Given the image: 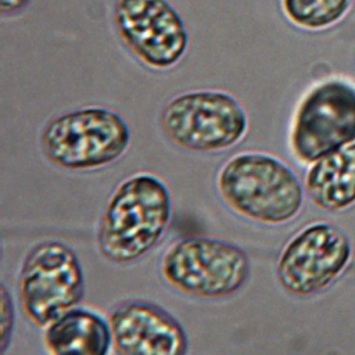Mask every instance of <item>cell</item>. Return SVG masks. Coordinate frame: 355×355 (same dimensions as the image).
I'll return each mask as SVG.
<instances>
[{
  "label": "cell",
  "instance_id": "1",
  "mask_svg": "<svg viewBox=\"0 0 355 355\" xmlns=\"http://www.w3.org/2000/svg\"><path fill=\"white\" fill-rule=\"evenodd\" d=\"M171 216L168 186L155 175L136 173L110 197L97 234L98 248L112 262H133L162 239Z\"/></svg>",
  "mask_w": 355,
  "mask_h": 355
},
{
  "label": "cell",
  "instance_id": "2",
  "mask_svg": "<svg viewBox=\"0 0 355 355\" xmlns=\"http://www.w3.org/2000/svg\"><path fill=\"white\" fill-rule=\"evenodd\" d=\"M218 190L239 215L270 226L286 225L302 211L305 187L280 158L266 153H240L219 171Z\"/></svg>",
  "mask_w": 355,
  "mask_h": 355
},
{
  "label": "cell",
  "instance_id": "3",
  "mask_svg": "<svg viewBox=\"0 0 355 355\" xmlns=\"http://www.w3.org/2000/svg\"><path fill=\"white\" fill-rule=\"evenodd\" d=\"M355 143V80L331 75L298 100L288 129V148L301 165Z\"/></svg>",
  "mask_w": 355,
  "mask_h": 355
},
{
  "label": "cell",
  "instance_id": "4",
  "mask_svg": "<svg viewBox=\"0 0 355 355\" xmlns=\"http://www.w3.org/2000/svg\"><path fill=\"white\" fill-rule=\"evenodd\" d=\"M132 137L126 119L114 110L85 107L53 118L40 144L49 161L71 171L97 169L121 158Z\"/></svg>",
  "mask_w": 355,
  "mask_h": 355
},
{
  "label": "cell",
  "instance_id": "5",
  "mask_svg": "<svg viewBox=\"0 0 355 355\" xmlns=\"http://www.w3.org/2000/svg\"><path fill=\"white\" fill-rule=\"evenodd\" d=\"M250 269V259L241 247L202 236L175 241L161 259V275L171 287L205 300L237 293L247 283Z\"/></svg>",
  "mask_w": 355,
  "mask_h": 355
},
{
  "label": "cell",
  "instance_id": "6",
  "mask_svg": "<svg viewBox=\"0 0 355 355\" xmlns=\"http://www.w3.org/2000/svg\"><path fill=\"white\" fill-rule=\"evenodd\" d=\"M159 125L165 137L182 148L216 153L245 136L248 116L230 93L200 89L172 97L162 108Z\"/></svg>",
  "mask_w": 355,
  "mask_h": 355
},
{
  "label": "cell",
  "instance_id": "7",
  "mask_svg": "<svg viewBox=\"0 0 355 355\" xmlns=\"http://www.w3.org/2000/svg\"><path fill=\"white\" fill-rule=\"evenodd\" d=\"M352 258V239L341 226L313 220L297 230L282 248L277 280L295 297H312L331 287L347 272Z\"/></svg>",
  "mask_w": 355,
  "mask_h": 355
},
{
  "label": "cell",
  "instance_id": "8",
  "mask_svg": "<svg viewBox=\"0 0 355 355\" xmlns=\"http://www.w3.org/2000/svg\"><path fill=\"white\" fill-rule=\"evenodd\" d=\"M18 295L26 319L46 327L82 301L85 276L76 252L62 241L33 245L19 272Z\"/></svg>",
  "mask_w": 355,
  "mask_h": 355
},
{
  "label": "cell",
  "instance_id": "9",
  "mask_svg": "<svg viewBox=\"0 0 355 355\" xmlns=\"http://www.w3.org/2000/svg\"><path fill=\"white\" fill-rule=\"evenodd\" d=\"M112 19L119 39L148 68H173L189 49L187 25L169 0H115Z\"/></svg>",
  "mask_w": 355,
  "mask_h": 355
},
{
  "label": "cell",
  "instance_id": "10",
  "mask_svg": "<svg viewBox=\"0 0 355 355\" xmlns=\"http://www.w3.org/2000/svg\"><path fill=\"white\" fill-rule=\"evenodd\" d=\"M112 345L123 355H184L189 338L183 326L162 306L146 300H128L108 318Z\"/></svg>",
  "mask_w": 355,
  "mask_h": 355
},
{
  "label": "cell",
  "instance_id": "11",
  "mask_svg": "<svg viewBox=\"0 0 355 355\" xmlns=\"http://www.w3.org/2000/svg\"><path fill=\"white\" fill-rule=\"evenodd\" d=\"M304 187L311 202L326 212L355 207V143L308 165Z\"/></svg>",
  "mask_w": 355,
  "mask_h": 355
},
{
  "label": "cell",
  "instance_id": "12",
  "mask_svg": "<svg viewBox=\"0 0 355 355\" xmlns=\"http://www.w3.org/2000/svg\"><path fill=\"white\" fill-rule=\"evenodd\" d=\"M43 340L50 354L105 355L112 344L110 322L93 311L78 306L46 326Z\"/></svg>",
  "mask_w": 355,
  "mask_h": 355
},
{
  "label": "cell",
  "instance_id": "13",
  "mask_svg": "<svg viewBox=\"0 0 355 355\" xmlns=\"http://www.w3.org/2000/svg\"><path fill=\"white\" fill-rule=\"evenodd\" d=\"M354 3L355 0H280V8L294 26L320 32L341 22Z\"/></svg>",
  "mask_w": 355,
  "mask_h": 355
},
{
  "label": "cell",
  "instance_id": "14",
  "mask_svg": "<svg viewBox=\"0 0 355 355\" xmlns=\"http://www.w3.org/2000/svg\"><path fill=\"white\" fill-rule=\"evenodd\" d=\"M14 327V306L11 297L7 291V287L1 286V338H0V351L1 354L6 352L12 334Z\"/></svg>",
  "mask_w": 355,
  "mask_h": 355
},
{
  "label": "cell",
  "instance_id": "15",
  "mask_svg": "<svg viewBox=\"0 0 355 355\" xmlns=\"http://www.w3.org/2000/svg\"><path fill=\"white\" fill-rule=\"evenodd\" d=\"M32 0H0V11L1 14H15L28 7Z\"/></svg>",
  "mask_w": 355,
  "mask_h": 355
}]
</instances>
